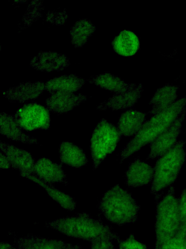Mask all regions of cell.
Segmentation results:
<instances>
[{"label": "cell", "instance_id": "obj_15", "mask_svg": "<svg viewBox=\"0 0 186 249\" xmlns=\"http://www.w3.org/2000/svg\"><path fill=\"white\" fill-rule=\"evenodd\" d=\"M154 169L139 158L131 163L125 173V183L130 187L146 185L153 180Z\"/></svg>", "mask_w": 186, "mask_h": 249}, {"label": "cell", "instance_id": "obj_24", "mask_svg": "<svg viewBox=\"0 0 186 249\" xmlns=\"http://www.w3.org/2000/svg\"><path fill=\"white\" fill-rule=\"evenodd\" d=\"M95 27L89 19H80L71 27L70 34L72 44L75 47L83 46L94 33Z\"/></svg>", "mask_w": 186, "mask_h": 249}, {"label": "cell", "instance_id": "obj_18", "mask_svg": "<svg viewBox=\"0 0 186 249\" xmlns=\"http://www.w3.org/2000/svg\"><path fill=\"white\" fill-rule=\"evenodd\" d=\"M146 115L138 110H127L122 114L116 127L122 135L135 136L145 123Z\"/></svg>", "mask_w": 186, "mask_h": 249}, {"label": "cell", "instance_id": "obj_25", "mask_svg": "<svg viewBox=\"0 0 186 249\" xmlns=\"http://www.w3.org/2000/svg\"><path fill=\"white\" fill-rule=\"evenodd\" d=\"M89 81L97 87L115 93L126 90L130 85L120 77L108 72L93 76L90 78Z\"/></svg>", "mask_w": 186, "mask_h": 249}, {"label": "cell", "instance_id": "obj_27", "mask_svg": "<svg viewBox=\"0 0 186 249\" xmlns=\"http://www.w3.org/2000/svg\"><path fill=\"white\" fill-rule=\"evenodd\" d=\"M43 9L41 1H33L31 2L22 19L24 24L30 25L37 20L40 18Z\"/></svg>", "mask_w": 186, "mask_h": 249}, {"label": "cell", "instance_id": "obj_6", "mask_svg": "<svg viewBox=\"0 0 186 249\" xmlns=\"http://www.w3.org/2000/svg\"><path fill=\"white\" fill-rule=\"evenodd\" d=\"M122 135L117 127L102 119L95 127L91 139L93 167L95 170L104 160L113 152Z\"/></svg>", "mask_w": 186, "mask_h": 249}, {"label": "cell", "instance_id": "obj_32", "mask_svg": "<svg viewBox=\"0 0 186 249\" xmlns=\"http://www.w3.org/2000/svg\"><path fill=\"white\" fill-rule=\"evenodd\" d=\"M0 166L1 169H8L11 166V162L8 158L2 153H0Z\"/></svg>", "mask_w": 186, "mask_h": 249}, {"label": "cell", "instance_id": "obj_11", "mask_svg": "<svg viewBox=\"0 0 186 249\" xmlns=\"http://www.w3.org/2000/svg\"><path fill=\"white\" fill-rule=\"evenodd\" d=\"M87 96L74 92H57L50 94L46 100L47 109L57 114L65 113L85 101Z\"/></svg>", "mask_w": 186, "mask_h": 249}, {"label": "cell", "instance_id": "obj_14", "mask_svg": "<svg viewBox=\"0 0 186 249\" xmlns=\"http://www.w3.org/2000/svg\"><path fill=\"white\" fill-rule=\"evenodd\" d=\"M16 244L17 249H82L78 245L32 234L19 237L16 240Z\"/></svg>", "mask_w": 186, "mask_h": 249}, {"label": "cell", "instance_id": "obj_12", "mask_svg": "<svg viewBox=\"0 0 186 249\" xmlns=\"http://www.w3.org/2000/svg\"><path fill=\"white\" fill-rule=\"evenodd\" d=\"M31 66L37 70L45 71H62L70 64L67 56L52 51H41L31 60Z\"/></svg>", "mask_w": 186, "mask_h": 249}, {"label": "cell", "instance_id": "obj_22", "mask_svg": "<svg viewBox=\"0 0 186 249\" xmlns=\"http://www.w3.org/2000/svg\"><path fill=\"white\" fill-rule=\"evenodd\" d=\"M59 156L61 162L77 168L85 165L88 159L80 147L68 142H63L59 147Z\"/></svg>", "mask_w": 186, "mask_h": 249}, {"label": "cell", "instance_id": "obj_7", "mask_svg": "<svg viewBox=\"0 0 186 249\" xmlns=\"http://www.w3.org/2000/svg\"><path fill=\"white\" fill-rule=\"evenodd\" d=\"M13 115L19 127L28 132L47 130L50 126L48 109L36 103L25 104Z\"/></svg>", "mask_w": 186, "mask_h": 249}, {"label": "cell", "instance_id": "obj_5", "mask_svg": "<svg viewBox=\"0 0 186 249\" xmlns=\"http://www.w3.org/2000/svg\"><path fill=\"white\" fill-rule=\"evenodd\" d=\"M181 225L178 199L175 196L174 187L171 186L157 204L155 249H159L164 243L174 236Z\"/></svg>", "mask_w": 186, "mask_h": 249}, {"label": "cell", "instance_id": "obj_26", "mask_svg": "<svg viewBox=\"0 0 186 249\" xmlns=\"http://www.w3.org/2000/svg\"><path fill=\"white\" fill-rule=\"evenodd\" d=\"M186 238V222L181 225L176 234L164 243L159 249H184Z\"/></svg>", "mask_w": 186, "mask_h": 249}, {"label": "cell", "instance_id": "obj_20", "mask_svg": "<svg viewBox=\"0 0 186 249\" xmlns=\"http://www.w3.org/2000/svg\"><path fill=\"white\" fill-rule=\"evenodd\" d=\"M114 51L118 54L126 57L135 54L140 48V40L138 36L133 32L124 30L122 31L112 42Z\"/></svg>", "mask_w": 186, "mask_h": 249}, {"label": "cell", "instance_id": "obj_29", "mask_svg": "<svg viewBox=\"0 0 186 249\" xmlns=\"http://www.w3.org/2000/svg\"><path fill=\"white\" fill-rule=\"evenodd\" d=\"M112 239L103 236L95 238L91 241V249H114Z\"/></svg>", "mask_w": 186, "mask_h": 249}, {"label": "cell", "instance_id": "obj_34", "mask_svg": "<svg viewBox=\"0 0 186 249\" xmlns=\"http://www.w3.org/2000/svg\"><path fill=\"white\" fill-rule=\"evenodd\" d=\"M184 249H186V238L185 241Z\"/></svg>", "mask_w": 186, "mask_h": 249}, {"label": "cell", "instance_id": "obj_21", "mask_svg": "<svg viewBox=\"0 0 186 249\" xmlns=\"http://www.w3.org/2000/svg\"><path fill=\"white\" fill-rule=\"evenodd\" d=\"M84 80L75 74L64 75L48 80L46 89L50 93L57 92H74L84 84Z\"/></svg>", "mask_w": 186, "mask_h": 249}, {"label": "cell", "instance_id": "obj_31", "mask_svg": "<svg viewBox=\"0 0 186 249\" xmlns=\"http://www.w3.org/2000/svg\"><path fill=\"white\" fill-rule=\"evenodd\" d=\"M181 224L186 222V188L182 192L178 199Z\"/></svg>", "mask_w": 186, "mask_h": 249}, {"label": "cell", "instance_id": "obj_33", "mask_svg": "<svg viewBox=\"0 0 186 249\" xmlns=\"http://www.w3.org/2000/svg\"><path fill=\"white\" fill-rule=\"evenodd\" d=\"M0 249H16L10 244L1 242L0 243Z\"/></svg>", "mask_w": 186, "mask_h": 249}, {"label": "cell", "instance_id": "obj_1", "mask_svg": "<svg viewBox=\"0 0 186 249\" xmlns=\"http://www.w3.org/2000/svg\"><path fill=\"white\" fill-rule=\"evenodd\" d=\"M186 109V95L176 100L170 106L152 116L127 143L121 153L120 163L143 146L151 143Z\"/></svg>", "mask_w": 186, "mask_h": 249}, {"label": "cell", "instance_id": "obj_19", "mask_svg": "<svg viewBox=\"0 0 186 249\" xmlns=\"http://www.w3.org/2000/svg\"><path fill=\"white\" fill-rule=\"evenodd\" d=\"M178 89L177 86L167 84L158 89L149 102L152 109L149 113L153 116L170 106L176 101Z\"/></svg>", "mask_w": 186, "mask_h": 249}, {"label": "cell", "instance_id": "obj_3", "mask_svg": "<svg viewBox=\"0 0 186 249\" xmlns=\"http://www.w3.org/2000/svg\"><path fill=\"white\" fill-rule=\"evenodd\" d=\"M46 226L68 236L90 242L103 236L117 241L120 238L109 227L85 213L58 219L46 223Z\"/></svg>", "mask_w": 186, "mask_h": 249}, {"label": "cell", "instance_id": "obj_2", "mask_svg": "<svg viewBox=\"0 0 186 249\" xmlns=\"http://www.w3.org/2000/svg\"><path fill=\"white\" fill-rule=\"evenodd\" d=\"M98 209L108 221L122 226L137 221L140 206L128 191L116 184L103 195Z\"/></svg>", "mask_w": 186, "mask_h": 249}, {"label": "cell", "instance_id": "obj_16", "mask_svg": "<svg viewBox=\"0 0 186 249\" xmlns=\"http://www.w3.org/2000/svg\"><path fill=\"white\" fill-rule=\"evenodd\" d=\"M45 89V83L27 82L9 89L4 92L3 95L10 101L23 103L36 98Z\"/></svg>", "mask_w": 186, "mask_h": 249}, {"label": "cell", "instance_id": "obj_28", "mask_svg": "<svg viewBox=\"0 0 186 249\" xmlns=\"http://www.w3.org/2000/svg\"><path fill=\"white\" fill-rule=\"evenodd\" d=\"M119 249H147L146 245L138 241L133 233L124 239L117 240Z\"/></svg>", "mask_w": 186, "mask_h": 249}, {"label": "cell", "instance_id": "obj_8", "mask_svg": "<svg viewBox=\"0 0 186 249\" xmlns=\"http://www.w3.org/2000/svg\"><path fill=\"white\" fill-rule=\"evenodd\" d=\"M186 115V109L182 111L170 126L151 143L150 151L147 160L160 157L175 144Z\"/></svg>", "mask_w": 186, "mask_h": 249}, {"label": "cell", "instance_id": "obj_10", "mask_svg": "<svg viewBox=\"0 0 186 249\" xmlns=\"http://www.w3.org/2000/svg\"><path fill=\"white\" fill-rule=\"evenodd\" d=\"M142 91L141 84H130L126 90L115 93L108 100L101 103L97 109L102 110L108 108L116 110L131 107L140 99Z\"/></svg>", "mask_w": 186, "mask_h": 249}, {"label": "cell", "instance_id": "obj_23", "mask_svg": "<svg viewBox=\"0 0 186 249\" xmlns=\"http://www.w3.org/2000/svg\"><path fill=\"white\" fill-rule=\"evenodd\" d=\"M23 178L29 179L43 187L47 194L64 209L71 211L75 209L76 203L74 198L55 188L51 184L46 183L35 176L28 175Z\"/></svg>", "mask_w": 186, "mask_h": 249}, {"label": "cell", "instance_id": "obj_13", "mask_svg": "<svg viewBox=\"0 0 186 249\" xmlns=\"http://www.w3.org/2000/svg\"><path fill=\"white\" fill-rule=\"evenodd\" d=\"M34 172L35 177L46 183L60 182L65 185L68 184L62 166L47 158H41L36 161Z\"/></svg>", "mask_w": 186, "mask_h": 249}, {"label": "cell", "instance_id": "obj_4", "mask_svg": "<svg viewBox=\"0 0 186 249\" xmlns=\"http://www.w3.org/2000/svg\"><path fill=\"white\" fill-rule=\"evenodd\" d=\"M186 140H179L160 156L154 169L151 193L156 195L167 188L177 178L185 160Z\"/></svg>", "mask_w": 186, "mask_h": 249}, {"label": "cell", "instance_id": "obj_9", "mask_svg": "<svg viewBox=\"0 0 186 249\" xmlns=\"http://www.w3.org/2000/svg\"><path fill=\"white\" fill-rule=\"evenodd\" d=\"M0 147L10 160L12 167L18 170L22 177L35 176L36 161L29 152L2 142H0Z\"/></svg>", "mask_w": 186, "mask_h": 249}, {"label": "cell", "instance_id": "obj_30", "mask_svg": "<svg viewBox=\"0 0 186 249\" xmlns=\"http://www.w3.org/2000/svg\"><path fill=\"white\" fill-rule=\"evenodd\" d=\"M46 16V19L48 22L58 25L64 23L67 18L66 12L58 11L49 12Z\"/></svg>", "mask_w": 186, "mask_h": 249}, {"label": "cell", "instance_id": "obj_17", "mask_svg": "<svg viewBox=\"0 0 186 249\" xmlns=\"http://www.w3.org/2000/svg\"><path fill=\"white\" fill-rule=\"evenodd\" d=\"M0 133L13 141L29 144H38L37 139L25 134L16 123L13 115L0 113Z\"/></svg>", "mask_w": 186, "mask_h": 249}]
</instances>
